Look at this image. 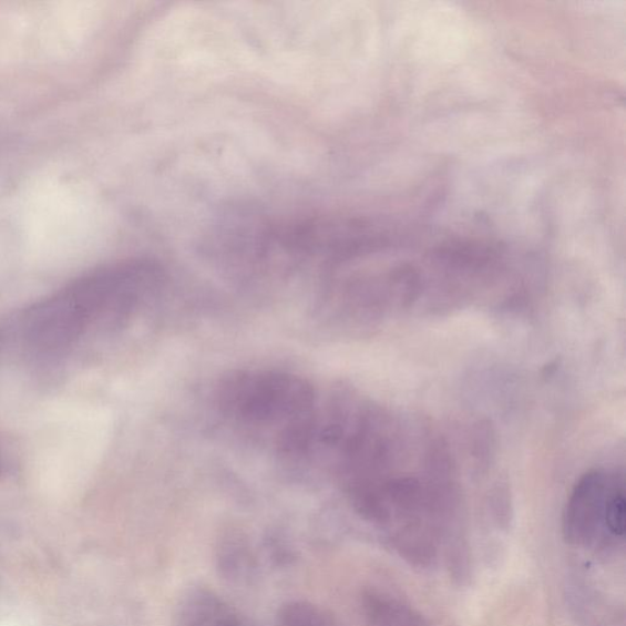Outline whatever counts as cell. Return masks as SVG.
Segmentation results:
<instances>
[{"mask_svg": "<svg viewBox=\"0 0 626 626\" xmlns=\"http://www.w3.org/2000/svg\"><path fill=\"white\" fill-rule=\"evenodd\" d=\"M162 281V268L145 259L90 271L33 307L27 318V340L43 353L73 348L92 329L123 325L153 298Z\"/></svg>", "mask_w": 626, "mask_h": 626, "instance_id": "obj_1", "label": "cell"}, {"mask_svg": "<svg viewBox=\"0 0 626 626\" xmlns=\"http://www.w3.org/2000/svg\"><path fill=\"white\" fill-rule=\"evenodd\" d=\"M217 399L220 411L232 422L271 433L279 447L317 404L315 389L304 378L268 370L230 374L220 383Z\"/></svg>", "mask_w": 626, "mask_h": 626, "instance_id": "obj_2", "label": "cell"}, {"mask_svg": "<svg viewBox=\"0 0 626 626\" xmlns=\"http://www.w3.org/2000/svg\"><path fill=\"white\" fill-rule=\"evenodd\" d=\"M620 479L605 470L591 471L576 483L563 515V536L572 546L595 542L605 525L609 495Z\"/></svg>", "mask_w": 626, "mask_h": 626, "instance_id": "obj_3", "label": "cell"}, {"mask_svg": "<svg viewBox=\"0 0 626 626\" xmlns=\"http://www.w3.org/2000/svg\"><path fill=\"white\" fill-rule=\"evenodd\" d=\"M393 546L413 568L429 569L439 560L435 528L427 522H408L397 530Z\"/></svg>", "mask_w": 626, "mask_h": 626, "instance_id": "obj_4", "label": "cell"}, {"mask_svg": "<svg viewBox=\"0 0 626 626\" xmlns=\"http://www.w3.org/2000/svg\"><path fill=\"white\" fill-rule=\"evenodd\" d=\"M361 609L368 626H431L419 610L377 589L363 591Z\"/></svg>", "mask_w": 626, "mask_h": 626, "instance_id": "obj_5", "label": "cell"}, {"mask_svg": "<svg viewBox=\"0 0 626 626\" xmlns=\"http://www.w3.org/2000/svg\"><path fill=\"white\" fill-rule=\"evenodd\" d=\"M229 612L214 591L193 588L181 601L175 626H216Z\"/></svg>", "mask_w": 626, "mask_h": 626, "instance_id": "obj_6", "label": "cell"}, {"mask_svg": "<svg viewBox=\"0 0 626 626\" xmlns=\"http://www.w3.org/2000/svg\"><path fill=\"white\" fill-rule=\"evenodd\" d=\"M217 562L222 575L232 582L249 578L255 569L250 543L246 537L236 533L219 540Z\"/></svg>", "mask_w": 626, "mask_h": 626, "instance_id": "obj_7", "label": "cell"}, {"mask_svg": "<svg viewBox=\"0 0 626 626\" xmlns=\"http://www.w3.org/2000/svg\"><path fill=\"white\" fill-rule=\"evenodd\" d=\"M605 525L613 536L624 537L626 527V502L622 480L609 495Z\"/></svg>", "mask_w": 626, "mask_h": 626, "instance_id": "obj_8", "label": "cell"}, {"mask_svg": "<svg viewBox=\"0 0 626 626\" xmlns=\"http://www.w3.org/2000/svg\"><path fill=\"white\" fill-rule=\"evenodd\" d=\"M216 626H240V623L238 618L229 612L218 622Z\"/></svg>", "mask_w": 626, "mask_h": 626, "instance_id": "obj_9", "label": "cell"}, {"mask_svg": "<svg viewBox=\"0 0 626 626\" xmlns=\"http://www.w3.org/2000/svg\"><path fill=\"white\" fill-rule=\"evenodd\" d=\"M2 459H0V470H2Z\"/></svg>", "mask_w": 626, "mask_h": 626, "instance_id": "obj_10", "label": "cell"}]
</instances>
